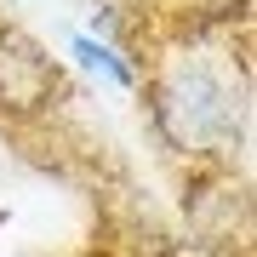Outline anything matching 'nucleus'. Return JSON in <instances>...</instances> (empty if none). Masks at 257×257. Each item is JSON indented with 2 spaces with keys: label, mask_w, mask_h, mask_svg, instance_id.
Returning a JSON list of instances; mask_svg holds the SVG:
<instances>
[{
  "label": "nucleus",
  "mask_w": 257,
  "mask_h": 257,
  "mask_svg": "<svg viewBox=\"0 0 257 257\" xmlns=\"http://www.w3.org/2000/svg\"><path fill=\"white\" fill-rule=\"evenodd\" d=\"M149 114H155L160 143L177 155L189 160L229 155L246 143V120H251L246 63L206 40L166 52L149 69Z\"/></svg>",
  "instance_id": "1"
},
{
  "label": "nucleus",
  "mask_w": 257,
  "mask_h": 257,
  "mask_svg": "<svg viewBox=\"0 0 257 257\" xmlns=\"http://www.w3.org/2000/svg\"><path fill=\"white\" fill-rule=\"evenodd\" d=\"M57 97H63V63L23 29H0V114L35 120Z\"/></svg>",
  "instance_id": "2"
},
{
  "label": "nucleus",
  "mask_w": 257,
  "mask_h": 257,
  "mask_svg": "<svg viewBox=\"0 0 257 257\" xmlns=\"http://www.w3.org/2000/svg\"><path fill=\"white\" fill-rule=\"evenodd\" d=\"M69 52L80 57V63L92 69V74H103V80H109V86H120V92H132V86H138V69H132L126 57H120V52L109 46V40H92V35H74V40H69Z\"/></svg>",
  "instance_id": "3"
}]
</instances>
